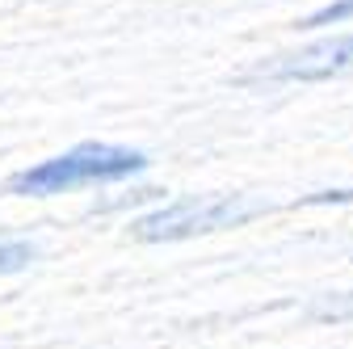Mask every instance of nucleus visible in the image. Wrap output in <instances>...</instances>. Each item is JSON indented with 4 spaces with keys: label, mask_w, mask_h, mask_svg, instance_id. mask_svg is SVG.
Segmentation results:
<instances>
[{
    "label": "nucleus",
    "mask_w": 353,
    "mask_h": 349,
    "mask_svg": "<svg viewBox=\"0 0 353 349\" xmlns=\"http://www.w3.org/2000/svg\"><path fill=\"white\" fill-rule=\"evenodd\" d=\"M303 202H307V206H349V202H353V186H341V190H320V194H307Z\"/></svg>",
    "instance_id": "obj_7"
},
{
    "label": "nucleus",
    "mask_w": 353,
    "mask_h": 349,
    "mask_svg": "<svg viewBox=\"0 0 353 349\" xmlns=\"http://www.w3.org/2000/svg\"><path fill=\"white\" fill-rule=\"evenodd\" d=\"M341 21H353V0H332V5H324L320 13L303 17L299 30H320V26H341Z\"/></svg>",
    "instance_id": "obj_5"
},
{
    "label": "nucleus",
    "mask_w": 353,
    "mask_h": 349,
    "mask_svg": "<svg viewBox=\"0 0 353 349\" xmlns=\"http://www.w3.org/2000/svg\"><path fill=\"white\" fill-rule=\"evenodd\" d=\"M316 316H324V320H353V290L324 299L320 308H316Z\"/></svg>",
    "instance_id": "obj_6"
},
{
    "label": "nucleus",
    "mask_w": 353,
    "mask_h": 349,
    "mask_svg": "<svg viewBox=\"0 0 353 349\" xmlns=\"http://www.w3.org/2000/svg\"><path fill=\"white\" fill-rule=\"evenodd\" d=\"M148 164L143 152L135 148H114V143H80L63 156L38 160L21 172L9 177V194L21 198H51V194H68L80 186H110V181H126Z\"/></svg>",
    "instance_id": "obj_1"
},
{
    "label": "nucleus",
    "mask_w": 353,
    "mask_h": 349,
    "mask_svg": "<svg viewBox=\"0 0 353 349\" xmlns=\"http://www.w3.org/2000/svg\"><path fill=\"white\" fill-rule=\"evenodd\" d=\"M34 257H38L34 244H26V240H5V236H0V274H17V270H26Z\"/></svg>",
    "instance_id": "obj_4"
},
{
    "label": "nucleus",
    "mask_w": 353,
    "mask_h": 349,
    "mask_svg": "<svg viewBox=\"0 0 353 349\" xmlns=\"http://www.w3.org/2000/svg\"><path fill=\"white\" fill-rule=\"evenodd\" d=\"M261 210V202H248L240 194H219V198H176L156 206L152 215L130 223V236L143 244H164V240H190L206 236L219 228H240L244 219Z\"/></svg>",
    "instance_id": "obj_2"
},
{
    "label": "nucleus",
    "mask_w": 353,
    "mask_h": 349,
    "mask_svg": "<svg viewBox=\"0 0 353 349\" xmlns=\"http://www.w3.org/2000/svg\"><path fill=\"white\" fill-rule=\"evenodd\" d=\"M353 68V34L349 38H328V42H316L299 55H286L278 59L270 72V80H328V76H341Z\"/></svg>",
    "instance_id": "obj_3"
}]
</instances>
